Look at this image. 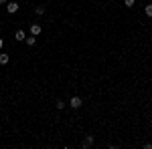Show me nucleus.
Here are the masks:
<instances>
[{"mask_svg":"<svg viewBox=\"0 0 152 149\" xmlns=\"http://www.w3.org/2000/svg\"><path fill=\"white\" fill-rule=\"evenodd\" d=\"M144 10H146V16L152 18V4H146V8H144Z\"/></svg>","mask_w":152,"mask_h":149,"instance_id":"obj_10","label":"nucleus"},{"mask_svg":"<svg viewBox=\"0 0 152 149\" xmlns=\"http://www.w3.org/2000/svg\"><path fill=\"white\" fill-rule=\"evenodd\" d=\"M45 12H47V8H45V6H35V14H37V16H43Z\"/></svg>","mask_w":152,"mask_h":149,"instance_id":"obj_6","label":"nucleus"},{"mask_svg":"<svg viewBox=\"0 0 152 149\" xmlns=\"http://www.w3.org/2000/svg\"><path fill=\"white\" fill-rule=\"evenodd\" d=\"M18 2H6V12L8 14H14V12H18Z\"/></svg>","mask_w":152,"mask_h":149,"instance_id":"obj_3","label":"nucleus"},{"mask_svg":"<svg viewBox=\"0 0 152 149\" xmlns=\"http://www.w3.org/2000/svg\"><path fill=\"white\" fill-rule=\"evenodd\" d=\"M24 40H26V45H28V46H35L37 45V36H33V35L28 36V38H24Z\"/></svg>","mask_w":152,"mask_h":149,"instance_id":"obj_8","label":"nucleus"},{"mask_svg":"<svg viewBox=\"0 0 152 149\" xmlns=\"http://www.w3.org/2000/svg\"><path fill=\"white\" fill-rule=\"evenodd\" d=\"M91 145H94V135H85L81 141V149H89Z\"/></svg>","mask_w":152,"mask_h":149,"instance_id":"obj_2","label":"nucleus"},{"mask_svg":"<svg viewBox=\"0 0 152 149\" xmlns=\"http://www.w3.org/2000/svg\"><path fill=\"white\" fill-rule=\"evenodd\" d=\"M8 60H10V57H8V55L0 53V65H8Z\"/></svg>","mask_w":152,"mask_h":149,"instance_id":"obj_7","label":"nucleus"},{"mask_svg":"<svg viewBox=\"0 0 152 149\" xmlns=\"http://www.w3.org/2000/svg\"><path fill=\"white\" fill-rule=\"evenodd\" d=\"M81 105H83V101H81V97H77V95H73V97L69 99V107L71 109H79Z\"/></svg>","mask_w":152,"mask_h":149,"instance_id":"obj_1","label":"nucleus"},{"mask_svg":"<svg viewBox=\"0 0 152 149\" xmlns=\"http://www.w3.org/2000/svg\"><path fill=\"white\" fill-rule=\"evenodd\" d=\"M2 46H4V40H2V38H0V50H2Z\"/></svg>","mask_w":152,"mask_h":149,"instance_id":"obj_12","label":"nucleus"},{"mask_svg":"<svg viewBox=\"0 0 152 149\" xmlns=\"http://www.w3.org/2000/svg\"><path fill=\"white\" fill-rule=\"evenodd\" d=\"M6 2H8V0H0V4H6Z\"/></svg>","mask_w":152,"mask_h":149,"instance_id":"obj_13","label":"nucleus"},{"mask_svg":"<svg viewBox=\"0 0 152 149\" xmlns=\"http://www.w3.org/2000/svg\"><path fill=\"white\" fill-rule=\"evenodd\" d=\"M41 32H43V26H41V24H37V22L31 24V35L33 36H39Z\"/></svg>","mask_w":152,"mask_h":149,"instance_id":"obj_4","label":"nucleus"},{"mask_svg":"<svg viewBox=\"0 0 152 149\" xmlns=\"http://www.w3.org/2000/svg\"><path fill=\"white\" fill-rule=\"evenodd\" d=\"M55 107H57V109H65V101H63V99H57V101H55Z\"/></svg>","mask_w":152,"mask_h":149,"instance_id":"obj_9","label":"nucleus"},{"mask_svg":"<svg viewBox=\"0 0 152 149\" xmlns=\"http://www.w3.org/2000/svg\"><path fill=\"white\" fill-rule=\"evenodd\" d=\"M14 38H16L18 42H20V40H24V38H26V35H24V30H20V28H18V30H16V35H14Z\"/></svg>","mask_w":152,"mask_h":149,"instance_id":"obj_5","label":"nucleus"},{"mask_svg":"<svg viewBox=\"0 0 152 149\" xmlns=\"http://www.w3.org/2000/svg\"><path fill=\"white\" fill-rule=\"evenodd\" d=\"M124 4H126V6H128V8H132V6H134V4H136V0H124Z\"/></svg>","mask_w":152,"mask_h":149,"instance_id":"obj_11","label":"nucleus"}]
</instances>
